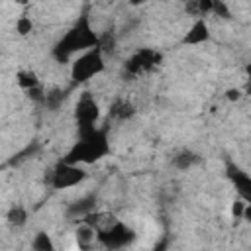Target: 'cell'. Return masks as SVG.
Here are the masks:
<instances>
[{"instance_id": "1", "label": "cell", "mask_w": 251, "mask_h": 251, "mask_svg": "<svg viewBox=\"0 0 251 251\" xmlns=\"http://www.w3.org/2000/svg\"><path fill=\"white\" fill-rule=\"evenodd\" d=\"M94 47H100V33L94 31L88 8H84L80 16L73 22V25L55 41V45L51 47V57L57 63L65 65L71 63L76 55Z\"/></svg>"}, {"instance_id": "2", "label": "cell", "mask_w": 251, "mask_h": 251, "mask_svg": "<svg viewBox=\"0 0 251 251\" xmlns=\"http://www.w3.org/2000/svg\"><path fill=\"white\" fill-rule=\"evenodd\" d=\"M112 151L108 127L100 126H86L76 127V141L71 145V149L61 157V161L69 165H92L108 157Z\"/></svg>"}, {"instance_id": "3", "label": "cell", "mask_w": 251, "mask_h": 251, "mask_svg": "<svg viewBox=\"0 0 251 251\" xmlns=\"http://www.w3.org/2000/svg\"><path fill=\"white\" fill-rule=\"evenodd\" d=\"M104 71H106V59H104L102 49L100 47L88 49V51L76 55L71 61V80H73V86L84 84L90 78L102 75Z\"/></svg>"}, {"instance_id": "4", "label": "cell", "mask_w": 251, "mask_h": 251, "mask_svg": "<svg viewBox=\"0 0 251 251\" xmlns=\"http://www.w3.org/2000/svg\"><path fill=\"white\" fill-rule=\"evenodd\" d=\"M135 237H137V233L127 224H124L120 220H112L106 227L96 231V239L110 251H118V249L129 247L135 241Z\"/></svg>"}, {"instance_id": "5", "label": "cell", "mask_w": 251, "mask_h": 251, "mask_svg": "<svg viewBox=\"0 0 251 251\" xmlns=\"http://www.w3.org/2000/svg\"><path fill=\"white\" fill-rule=\"evenodd\" d=\"M86 176H88V173L82 167L69 165L59 159L49 175V184L55 190H67V188H73V186H78L80 182H84Z\"/></svg>"}, {"instance_id": "6", "label": "cell", "mask_w": 251, "mask_h": 251, "mask_svg": "<svg viewBox=\"0 0 251 251\" xmlns=\"http://www.w3.org/2000/svg\"><path fill=\"white\" fill-rule=\"evenodd\" d=\"M161 59H163V55L159 51H155L151 47H141V49L133 51L126 59V63H124V76L135 78V76H139V75L155 69L161 63Z\"/></svg>"}, {"instance_id": "7", "label": "cell", "mask_w": 251, "mask_h": 251, "mask_svg": "<svg viewBox=\"0 0 251 251\" xmlns=\"http://www.w3.org/2000/svg\"><path fill=\"white\" fill-rule=\"evenodd\" d=\"M75 122H76V127H86V126H98V120H100V106L94 98L92 92H82L75 104Z\"/></svg>"}, {"instance_id": "8", "label": "cell", "mask_w": 251, "mask_h": 251, "mask_svg": "<svg viewBox=\"0 0 251 251\" xmlns=\"http://www.w3.org/2000/svg\"><path fill=\"white\" fill-rule=\"evenodd\" d=\"M226 176L233 184L235 192L239 194V200L245 204H251V176L245 169H241L235 161L226 159Z\"/></svg>"}, {"instance_id": "9", "label": "cell", "mask_w": 251, "mask_h": 251, "mask_svg": "<svg viewBox=\"0 0 251 251\" xmlns=\"http://www.w3.org/2000/svg\"><path fill=\"white\" fill-rule=\"evenodd\" d=\"M96 206H98V196L94 192H88L73 202L67 204L65 208V218L69 222H76V224H82V220L86 216H90L92 212H96Z\"/></svg>"}, {"instance_id": "10", "label": "cell", "mask_w": 251, "mask_h": 251, "mask_svg": "<svg viewBox=\"0 0 251 251\" xmlns=\"http://www.w3.org/2000/svg\"><path fill=\"white\" fill-rule=\"evenodd\" d=\"M210 39H212V31H210L206 18H196L192 22V25L184 31L180 43L182 45H202V43H208Z\"/></svg>"}, {"instance_id": "11", "label": "cell", "mask_w": 251, "mask_h": 251, "mask_svg": "<svg viewBox=\"0 0 251 251\" xmlns=\"http://www.w3.org/2000/svg\"><path fill=\"white\" fill-rule=\"evenodd\" d=\"M200 161H202V157H200L196 151H192V149H180V151H176V153L173 155L171 165H173L176 171H190V169H194L196 165H200Z\"/></svg>"}, {"instance_id": "12", "label": "cell", "mask_w": 251, "mask_h": 251, "mask_svg": "<svg viewBox=\"0 0 251 251\" xmlns=\"http://www.w3.org/2000/svg\"><path fill=\"white\" fill-rule=\"evenodd\" d=\"M110 118L114 120H131L135 116V106L129 102V100H124V98H116L112 104H110V110H108Z\"/></svg>"}, {"instance_id": "13", "label": "cell", "mask_w": 251, "mask_h": 251, "mask_svg": "<svg viewBox=\"0 0 251 251\" xmlns=\"http://www.w3.org/2000/svg\"><path fill=\"white\" fill-rule=\"evenodd\" d=\"M27 220H29V212L22 204H14L6 212V224L10 227H24L27 224Z\"/></svg>"}, {"instance_id": "14", "label": "cell", "mask_w": 251, "mask_h": 251, "mask_svg": "<svg viewBox=\"0 0 251 251\" xmlns=\"http://www.w3.org/2000/svg\"><path fill=\"white\" fill-rule=\"evenodd\" d=\"M69 96V90H63V88H51V90H45V100H43V106L49 110V112H57L65 100Z\"/></svg>"}, {"instance_id": "15", "label": "cell", "mask_w": 251, "mask_h": 251, "mask_svg": "<svg viewBox=\"0 0 251 251\" xmlns=\"http://www.w3.org/2000/svg\"><path fill=\"white\" fill-rule=\"evenodd\" d=\"M31 251H55V241H53V237H51L47 231L39 229V231L33 235V239H31Z\"/></svg>"}, {"instance_id": "16", "label": "cell", "mask_w": 251, "mask_h": 251, "mask_svg": "<svg viewBox=\"0 0 251 251\" xmlns=\"http://www.w3.org/2000/svg\"><path fill=\"white\" fill-rule=\"evenodd\" d=\"M16 80H18V86H20L22 90H25V92L41 84V80L37 78V75H35L33 71H27V69L18 71V73H16Z\"/></svg>"}, {"instance_id": "17", "label": "cell", "mask_w": 251, "mask_h": 251, "mask_svg": "<svg viewBox=\"0 0 251 251\" xmlns=\"http://www.w3.org/2000/svg\"><path fill=\"white\" fill-rule=\"evenodd\" d=\"M14 29H16V33H18L20 37H25V35H29V33L33 31V20H31L27 14H22V16L16 20Z\"/></svg>"}, {"instance_id": "18", "label": "cell", "mask_w": 251, "mask_h": 251, "mask_svg": "<svg viewBox=\"0 0 251 251\" xmlns=\"http://www.w3.org/2000/svg\"><path fill=\"white\" fill-rule=\"evenodd\" d=\"M94 235H96L94 227H90V226H86V224H80V227L76 229V241H78L82 247L90 245V243L94 241Z\"/></svg>"}, {"instance_id": "19", "label": "cell", "mask_w": 251, "mask_h": 251, "mask_svg": "<svg viewBox=\"0 0 251 251\" xmlns=\"http://www.w3.org/2000/svg\"><path fill=\"white\" fill-rule=\"evenodd\" d=\"M212 14L220 16V18H224V20H231V12H229L227 4L222 2V0H212Z\"/></svg>"}, {"instance_id": "20", "label": "cell", "mask_w": 251, "mask_h": 251, "mask_svg": "<svg viewBox=\"0 0 251 251\" xmlns=\"http://www.w3.org/2000/svg\"><path fill=\"white\" fill-rule=\"evenodd\" d=\"M27 98H29L31 102H35V104L43 106V100H45V88L39 84V86H35V88H31V90H27Z\"/></svg>"}, {"instance_id": "21", "label": "cell", "mask_w": 251, "mask_h": 251, "mask_svg": "<svg viewBox=\"0 0 251 251\" xmlns=\"http://www.w3.org/2000/svg\"><path fill=\"white\" fill-rule=\"evenodd\" d=\"M249 204H245L243 200H235L233 206H231V216L235 220H245V210H247Z\"/></svg>"}, {"instance_id": "22", "label": "cell", "mask_w": 251, "mask_h": 251, "mask_svg": "<svg viewBox=\"0 0 251 251\" xmlns=\"http://www.w3.org/2000/svg\"><path fill=\"white\" fill-rule=\"evenodd\" d=\"M169 243H171V237H169V235H163V237L155 243L153 251H167V249H169Z\"/></svg>"}, {"instance_id": "23", "label": "cell", "mask_w": 251, "mask_h": 251, "mask_svg": "<svg viewBox=\"0 0 251 251\" xmlns=\"http://www.w3.org/2000/svg\"><path fill=\"white\" fill-rule=\"evenodd\" d=\"M226 98L231 100V102H237V100L241 98V90H239V88H227V90H226Z\"/></svg>"}]
</instances>
